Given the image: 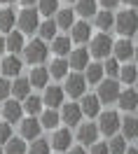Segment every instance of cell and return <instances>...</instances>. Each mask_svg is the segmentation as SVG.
Returning <instances> with one entry per match:
<instances>
[{"mask_svg": "<svg viewBox=\"0 0 138 154\" xmlns=\"http://www.w3.org/2000/svg\"><path fill=\"white\" fill-rule=\"evenodd\" d=\"M115 30L122 38H133L138 33V12L136 10H124L115 17Z\"/></svg>", "mask_w": 138, "mask_h": 154, "instance_id": "6da1fadb", "label": "cell"}, {"mask_svg": "<svg viewBox=\"0 0 138 154\" xmlns=\"http://www.w3.org/2000/svg\"><path fill=\"white\" fill-rule=\"evenodd\" d=\"M112 45H115L112 38L103 30V33H99V35H91V40H89V54H91L94 58L105 61V58L112 54Z\"/></svg>", "mask_w": 138, "mask_h": 154, "instance_id": "7a4b0ae2", "label": "cell"}, {"mask_svg": "<svg viewBox=\"0 0 138 154\" xmlns=\"http://www.w3.org/2000/svg\"><path fill=\"white\" fill-rule=\"evenodd\" d=\"M47 56H49V49H47V45H45L42 38L40 40H30L28 45L24 47V58H26V63H30V66L45 63Z\"/></svg>", "mask_w": 138, "mask_h": 154, "instance_id": "3957f363", "label": "cell"}, {"mask_svg": "<svg viewBox=\"0 0 138 154\" xmlns=\"http://www.w3.org/2000/svg\"><path fill=\"white\" fill-rule=\"evenodd\" d=\"M119 91H122L119 79L108 77V79H101V82H99V94H96V96L101 98V103H103V105H110V103H117Z\"/></svg>", "mask_w": 138, "mask_h": 154, "instance_id": "277c9868", "label": "cell"}, {"mask_svg": "<svg viewBox=\"0 0 138 154\" xmlns=\"http://www.w3.org/2000/svg\"><path fill=\"white\" fill-rule=\"evenodd\" d=\"M17 26H19V30L26 35H33L35 30L40 28V12L33 10V7H26V10L19 12V17H17Z\"/></svg>", "mask_w": 138, "mask_h": 154, "instance_id": "5b68a950", "label": "cell"}, {"mask_svg": "<svg viewBox=\"0 0 138 154\" xmlns=\"http://www.w3.org/2000/svg\"><path fill=\"white\" fill-rule=\"evenodd\" d=\"M119 126H122V117L115 112V110H101V115H99V131L105 138H110V135H115L119 131Z\"/></svg>", "mask_w": 138, "mask_h": 154, "instance_id": "8992f818", "label": "cell"}, {"mask_svg": "<svg viewBox=\"0 0 138 154\" xmlns=\"http://www.w3.org/2000/svg\"><path fill=\"white\" fill-rule=\"evenodd\" d=\"M63 79H66L63 89H66V94H68L70 98H82L84 94H87V77L84 75L70 72V75H66Z\"/></svg>", "mask_w": 138, "mask_h": 154, "instance_id": "52a82bcc", "label": "cell"}, {"mask_svg": "<svg viewBox=\"0 0 138 154\" xmlns=\"http://www.w3.org/2000/svg\"><path fill=\"white\" fill-rule=\"evenodd\" d=\"M82 117H84V112H82L80 103H63V105H61V124L80 126Z\"/></svg>", "mask_w": 138, "mask_h": 154, "instance_id": "ba28073f", "label": "cell"}, {"mask_svg": "<svg viewBox=\"0 0 138 154\" xmlns=\"http://www.w3.org/2000/svg\"><path fill=\"white\" fill-rule=\"evenodd\" d=\"M73 133H70V126L66 128H54V133H52V147L56 149V152H68L70 147H73Z\"/></svg>", "mask_w": 138, "mask_h": 154, "instance_id": "9c48e42d", "label": "cell"}, {"mask_svg": "<svg viewBox=\"0 0 138 154\" xmlns=\"http://www.w3.org/2000/svg\"><path fill=\"white\" fill-rule=\"evenodd\" d=\"M66 100V89L59 87V84H52V87H45V96H42V103L47 107H61Z\"/></svg>", "mask_w": 138, "mask_h": 154, "instance_id": "30bf717a", "label": "cell"}, {"mask_svg": "<svg viewBox=\"0 0 138 154\" xmlns=\"http://www.w3.org/2000/svg\"><path fill=\"white\" fill-rule=\"evenodd\" d=\"M21 138L24 140H35L40 138V131H42V124H40V117L28 115L26 119H21Z\"/></svg>", "mask_w": 138, "mask_h": 154, "instance_id": "8fae6325", "label": "cell"}, {"mask_svg": "<svg viewBox=\"0 0 138 154\" xmlns=\"http://www.w3.org/2000/svg\"><path fill=\"white\" fill-rule=\"evenodd\" d=\"M99 124H91V122H87V124H80V128H77V140L84 147H91V145L99 140Z\"/></svg>", "mask_w": 138, "mask_h": 154, "instance_id": "7c38bea8", "label": "cell"}, {"mask_svg": "<svg viewBox=\"0 0 138 154\" xmlns=\"http://www.w3.org/2000/svg\"><path fill=\"white\" fill-rule=\"evenodd\" d=\"M133 45H131V38H122L112 45V56L117 58L119 63H127L129 58H133Z\"/></svg>", "mask_w": 138, "mask_h": 154, "instance_id": "4fadbf2b", "label": "cell"}, {"mask_svg": "<svg viewBox=\"0 0 138 154\" xmlns=\"http://www.w3.org/2000/svg\"><path fill=\"white\" fill-rule=\"evenodd\" d=\"M49 68H45L42 63L40 66H33L30 68V72H28V82H30V87L33 89H45L47 87V82H49Z\"/></svg>", "mask_w": 138, "mask_h": 154, "instance_id": "5bb4252c", "label": "cell"}, {"mask_svg": "<svg viewBox=\"0 0 138 154\" xmlns=\"http://www.w3.org/2000/svg\"><path fill=\"white\" fill-rule=\"evenodd\" d=\"M21 68H24V61H21L17 54H10L0 61V70L5 77H19L21 75Z\"/></svg>", "mask_w": 138, "mask_h": 154, "instance_id": "9a60e30c", "label": "cell"}, {"mask_svg": "<svg viewBox=\"0 0 138 154\" xmlns=\"http://www.w3.org/2000/svg\"><path fill=\"white\" fill-rule=\"evenodd\" d=\"M101 98L94 96V94H84L82 96V100H80V107H82V112H84V117H89V119H94V117L101 115Z\"/></svg>", "mask_w": 138, "mask_h": 154, "instance_id": "2e32d148", "label": "cell"}, {"mask_svg": "<svg viewBox=\"0 0 138 154\" xmlns=\"http://www.w3.org/2000/svg\"><path fill=\"white\" fill-rule=\"evenodd\" d=\"M2 117H5V122H10V124L24 119V105L19 103V98L5 100V105H2Z\"/></svg>", "mask_w": 138, "mask_h": 154, "instance_id": "e0dca14e", "label": "cell"}, {"mask_svg": "<svg viewBox=\"0 0 138 154\" xmlns=\"http://www.w3.org/2000/svg\"><path fill=\"white\" fill-rule=\"evenodd\" d=\"M70 40L77 42V45L89 42L91 40V26H89V21H75L70 26Z\"/></svg>", "mask_w": 138, "mask_h": 154, "instance_id": "ac0fdd59", "label": "cell"}, {"mask_svg": "<svg viewBox=\"0 0 138 154\" xmlns=\"http://www.w3.org/2000/svg\"><path fill=\"white\" fill-rule=\"evenodd\" d=\"M68 66L73 68V70H84V68L89 66V49L84 47H77V49H70L68 54Z\"/></svg>", "mask_w": 138, "mask_h": 154, "instance_id": "d6986e66", "label": "cell"}, {"mask_svg": "<svg viewBox=\"0 0 138 154\" xmlns=\"http://www.w3.org/2000/svg\"><path fill=\"white\" fill-rule=\"evenodd\" d=\"M117 105L122 112H133L138 110V91L136 89H127V91H119Z\"/></svg>", "mask_w": 138, "mask_h": 154, "instance_id": "ffe728a7", "label": "cell"}, {"mask_svg": "<svg viewBox=\"0 0 138 154\" xmlns=\"http://www.w3.org/2000/svg\"><path fill=\"white\" fill-rule=\"evenodd\" d=\"M24 47H26L24 33H21V30H14V28H12L10 33H7V38H5V49H7L10 54H19V51H24Z\"/></svg>", "mask_w": 138, "mask_h": 154, "instance_id": "44dd1931", "label": "cell"}, {"mask_svg": "<svg viewBox=\"0 0 138 154\" xmlns=\"http://www.w3.org/2000/svg\"><path fill=\"white\" fill-rule=\"evenodd\" d=\"M40 124H42V128H59L61 124V112H56L54 107H47V110H42L40 112Z\"/></svg>", "mask_w": 138, "mask_h": 154, "instance_id": "7402d4cb", "label": "cell"}, {"mask_svg": "<svg viewBox=\"0 0 138 154\" xmlns=\"http://www.w3.org/2000/svg\"><path fill=\"white\" fill-rule=\"evenodd\" d=\"M94 23H96L99 30H105V33H108L110 28H115V14L110 10H101V12L94 14Z\"/></svg>", "mask_w": 138, "mask_h": 154, "instance_id": "603a6c76", "label": "cell"}, {"mask_svg": "<svg viewBox=\"0 0 138 154\" xmlns=\"http://www.w3.org/2000/svg\"><path fill=\"white\" fill-rule=\"evenodd\" d=\"M30 82L28 77H14V82H12V94H14V98H19V100H24L26 96H30Z\"/></svg>", "mask_w": 138, "mask_h": 154, "instance_id": "cb8c5ba5", "label": "cell"}, {"mask_svg": "<svg viewBox=\"0 0 138 154\" xmlns=\"http://www.w3.org/2000/svg\"><path fill=\"white\" fill-rule=\"evenodd\" d=\"M99 12V0H75V14L80 17H94Z\"/></svg>", "mask_w": 138, "mask_h": 154, "instance_id": "d4e9b609", "label": "cell"}, {"mask_svg": "<svg viewBox=\"0 0 138 154\" xmlns=\"http://www.w3.org/2000/svg\"><path fill=\"white\" fill-rule=\"evenodd\" d=\"M119 131H122V135L127 140H136L138 138V117H124Z\"/></svg>", "mask_w": 138, "mask_h": 154, "instance_id": "484cf974", "label": "cell"}, {"mask_svg": "<svg viewBox=\"0 0 138 154\" xmlns=\"http://www.w3.org/2000/svg\"><path fill=\"white\" fill-rule=\"evenodd\" d=\"M38 33H40V38L45 40V42H49V40H54L56 35H59V26H56V21H52L49 17H47L45 21H40Z\"/></svg>", "mask_w": 138, "mask_h": 154, "instance_id": "4316f807", "label": "cell"}, {"mask_svg": "<svg viewBox=\"0 0 138 154\" xmlns=\"http://www.w3.org/2000/svg\"><path fill=\"white\" fill-rule=\"evenodd\" d=\"M84 77H87V84H99L101 79L105 77L103 63H89V66L84 68Z\"/></svg>", "mask_w": 138, "mask_h": 154, "instance_id": "83f0119b", "label": "cell"}, {"mask_svg": "<svg viewBox=\"0 0 138 154\" xmlns=\"http://www.w3.org/2000/svg\"><path fill=\"white\" fill-rule=\"evenodd\" d=\"M117 79L122 82V84H136V79H138V68L133 66V63H124V66L119 68V75Z\"/></svg>", "mask_w": 138, "mask_h": 154, "instance_id": "f1b7e54d", "label": "cell"}, {"mask_svg": "<svg viewBox=\"0 0 138 154\" xmlns=\"http://www.w3.org/2000/svg\"><path fill=\"white\" fill-rule=\"evenodd\" d=\"M68 70H70L68 58L59 56V58H54V61H52V66H49V75L54 77V79H63V77L68 75Z\"/></svg>", "mask_w": 138, "mask_h": 154, "instance_id": "f546056e", "label": "cell"}, {"mask_svg": "<svg viewBox=\"0 0 138 154\" xmlns=\"http://www.w3.org/2000/svg\"><path fill=\"white\" fill-rule=\"evenodd\" d=\"M52 51L56 56H68L70 54V35H56L52 40Z\"/></svg>", "mask_w": 138, "mask_h": 154, "instance_id": "4dcf8cb0", "label": "cell"}, {"mask_svg": "<svg viewBox=\"0 0 138 154\" xmlns=\"http://www.w3.org/2000/svg\"><path fill=\"white\" fill-rule=\"evenodd\" d=\"M54 21H56V26L61 30H70V26L75 23V10H59Z\"/></svg>", "mask_w": 138, "mask_h": 154, "instance_id": "1f68e13d", "label": "cell"}, {"mask_svg": "<svg viewBox=\"0 0 138 154\" xmlns=\"http://www.w3.org/2000/svg\"><path fill=\"white\" fill-rule=\"evenodd\" d=\"M42 98H38V96H26L24 98V112H28V115H33V117H40V112H42Z\"/></svg>", "mask_w": 138, "mask_h": 154, "instance_id": "d6a6232c", "label": "cell"}, {"mask_svg": "<svg viewBox=\"0 0 138 154\" xmlns=\"http://www.w3.org/2000/svg\"><path fill=\"white\" fill-rule=\"evenodd\" d=\"M14 21H17L14 10H10V7L0 10V30H2V33H10V30L14 28Z\"/></svg>", "mask_w": 138, "mask_h": 154, "instance_id": "836d02e7", "label": "cell"}, {"mask_svg": "<svg viewBox=\"0 0 138 154\" xmlns=\"http://www.w3.org/2000/svg\"><path fill=\"white\" fill-rule=\"evenodd\" d=\"M28 147L24 143V138H10L5 143V154H26Z\"/></svg>", "mask_w": 138, "mask_h": 154, "instance_id": "e575fe53", "label": "cell"}, {"mask_svg": "<svg viewBox=\"0 0 138 154\" xmlns=\"http://www.w3.org/2000/svg\"><path fill=\"white\" fill-rule=\"evenodd\" d=\"M52 152V145L49 140H45V138H35V140H30V147L26 154H49Z\"/></svg>", "mask_w": 138, "mask_h": 154, "instance_id": "d590c367", "label": "cell"}, {"mask_svg": "<svg viewBox=\"0 0 138 154\" xmlns=\"http://www.w3.org/2000/svg\"><path fill=\"white\" fill-rule=\"evenodd\" d=\"M108 147H110V154H124L127 152V138L124 135H110L108 140Z\"/></svg>", "mask_w": 138, "mask_h": 154, "instance_id": "8d00e7d4", "label": "cell"}, {"mask_svg": "<svg viewBox=\"0 0 138 154\" xmlns=\"http://www.w3.org/2000/svg\"><path fill=\"white\" fill-rule=\"evenodd\" d=\"M38 12L42 17H52L59 12V0H38Z\"/></svg>", "mask_w": 138, "mask_h": 154, "instance_id": "74e56055", "label": "cell"}, {"mask_svg": "<svg viewBox=\"0 0 138 154\" xmlns=\"http://www.w3.org/2000/svg\"><path fill=\"white\" fill-rule=\"evenodd\" d=\"M119 68H122V63H119L115 56H108V58H105V63H103L105 75H108V77H115V79H117V75H119Z\"/></svg>", "mask_w": 138, "mask_h": 154, "instance_id": "f35d334b", "label": "cell"}, {"mask_svg": "<svg viewBox=\"0 0 138 154\" xmlns=\"http://www.w3.org/2000/svg\"><path fill=\"white\" fill-rule=\"evenodd\" d=\"M12 94V82L7 77H0V100H7Z\"/></svg>", "mask_w": 138, "mask_h": 154, "instance_id": "ab89813d", "label": "cell"}, {"mask_svg": "<svg viewBox=\"0 0 138 154\" xmlns=\"http://www.w3.org/2000/svg\"><path fill=\"white\" fill-rule=\"evenodd\" d=\"M12 138V124L10 122H0V145H5Z\"/></svg>", "mask_w": 138, "mask_h": 154, "instance_id": "60d3db41", "label": "cell"}, {"mask_svg": "<svg viewBox=\"0 0 138 154\" xmlns=\"http://www.w3.org/2000/svg\"><path fill=\"white\" fill-rule=\"evenodd\" d=\"M89 154H110V147H108V143H96L89 147Z\"/></svg>", "mask_w": 138, "mask_h": 154, "instance_id": "b9f144b4", "label": "cell"}, {"mask_svg": "<svg viewBox=\"0 0 138 154\" xmlns=\"http://www.w3.org/2000/svg\"><path fill=\"white\" fill-rule=\"evenodd\" d=\"M122 0H99V5L103 7V10H115Z\"/></svg>", "mask_w": 138, "mask_h": 154, "instance_id": "7bdbcfd3", "label": "cell"}, {"mask_svg": "<svg viewBox=\"0 0 138 154\" xmlns=\"http://www.w3.org/2000/svg\"><path fill=\"white\" fill-rule=\"evenodd\" d=\"M68 154H89V152L84 149V145H77V147H70Z\"/></svg>", "mask_w": 138, "mask_h": 154, "instance_id": "ee69618b", "label": "cell"}, {"mask_svg": "<svg viewBox=\"0 0 138 154\" xmlns=\"http://www.w3.org/2000/svg\"><path fill=\"white\" fill-rule=\"evenodd\" d=\"M21 2H24V5H26V7H33V5H35V2H38V0H21Z\"/></svg>", "mask_w": 138, "mask_h": 154, "instance_id": "f6af8a7d", "label": "cell"}, {"mask_svg": "<svg viewBox=\"0 0 138 154\" xmlns=\"http://www.w3.org/2000/svg\"><path fill=\"white\" fill-rule=\"evenodd\" d=\"M124 154H138V147H127V152Z\"/></svg>", "mask_w": 138, "mask_h": 154, "instance_id": "bcb514c9", "label": "cell"}, {"mask_svg": "<svg viewBox=\"0 0 138 154\" xmlns=\"http://www.w3.org/2000/svg\"><path fill=\"white\" fill-rule=\"evenodd\" d=\"M122 2H127L129 7H136V5H138V0H122Z\"/></svg>", "mask_w": 138, "mask_h": 154, "instance_id": "7dc6e473", "label": "cell"}, {"mask_svg": "<svg viewBox=\"0 0 138 154\" xmlns=\"http://www.w3.org/2000/svg\"><path fill=\"white\" fill-rule=\"evenodd\" d=\"M2 51H7V49H5V38H0V54H2Z\"/></svg>", "mask_w": 138, "mask_h": 154, "instance_id": "c3c4849f", "label": "cell"}, {"mask_svg": "<svg viewBox=\"0 0 138 154\" xmlns=\"http://www.w3.org/2000/svg\"><path fill=\"white\" fill-rule=\"evenodd\" d=\"M133 58H136V63H138V45H136V49H133Z\"/></svg>", "mask_w": 138, "mask_h": 154, "instance_id": "681fc988", "label": "cell"}, {"mask_svg": "<svg viewBox=\"0 0 138 154\" xmlns=\"http://www.w3.org/2000/svg\"><path fill=\"white\" fill-rule=\"evenodd\" d=\"M0 2H7V5H10V2H14V0H0Z\"/></svg>", "mask_w": 138, "mask_h": 154, "instance_id": "f907efd6", "label": "cell"}, {"mask_svg": "<svg viewBox=\"0 0 138 154\" xmlns=\"http://www.w3.org/2000/svg\"><path fill=\"white\" fill-rule=\"evenodd\" d=\"M0 154H5V149H2V147H0Z\"/></svg>", "mask_w": 138, "mask_h": 154, "instance_id": "816d5d0a", "label": "cell"}, {"mask_svg": "<svg viewBox=\"0 0 138 154\" xmlns=\"http://www.w3.org/2000/svg\"><path fill=\"white\" fill-rule=\"evenodd\" d=\"M66 2H75V0H66Z\"/></svg>", "mask_w": 138, "mask_h": 154, "instance_id": "f5cc1de1", "label": "cell"}, {"mask_svg": "<svg viewBox=\"0 0 138 154\" xmlns=\"http://www.w3.org/2000/svg\"><path fill=\"white\" fill-rule=\"evenodd\" d=\"M136 87H138V79H136ZM136 91H138V89H136Z\"/></svg>", "mask_w": 138, "mask_h": 154, "instance_id": "db71d44e", "label": "cell"}, {"mask_svg": "<svg viewBox=\"0 0 138 154\" xmlns=\"http://www.w3.org/2000/svg\"><path fill=\"white\" fill-rule=\"evenodd\" d=\"M0 115H2V107H0Z\"/></svg>", "mask_w": 138, "mask_h": 154, "instance_id": "11a10c76", "label": "cell"}, {"mask_svg": "<svg viewBox=\"0 0 138 154\" xmlns=\"http://www.w3.org/2000/svg\"><path fill=\"white\" fill-rule=\"evenodd\" d=\"M0 72H2V70H0Z\"/></svg>", "mask_w": 138, "mask_h": 154, "instance_id": "9f6ffc18", "label": "cell"}]
</instances>
